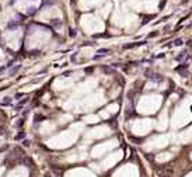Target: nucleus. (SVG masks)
Wrapping results in <instances>:
<instances>
[{
	"instance_id": "f257e3e1",
	"label": "nucleus",
	"mask_w": 192,
	"mask_h": 177,
	"mask_svg": "<svg viewBox=\"0 0 192 177\" xmlns=\"http://www.w3.org/2000/svg\"><path fill=\"white\" fill-rule=\"evenodd\" d=\"M52 24H53V25H62V23L60 21H55V20H53V21H52Z\"/></svg>"
},
{
	"instance_id": "f03ea898",
	"label": "nucleus",
	"mask_w": 192,
	"mask_h": 177,
	"mask_svg": "<svg viewBox=\"0 0 192 177\" xmlns=\"http://www.w3.org/2000/svg\"><path fill=\"white\" fill-rule=\"evenodd\" d=\"M45 177H51V174H49V173H46V174H45Z\"/></svg>"
}]
</instances>
